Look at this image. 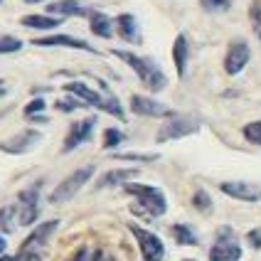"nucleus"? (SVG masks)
<instances>
[{"label": "nucleus", "mask_w": 261, "mask_h": 261, "mask_svg": "<svg viewBox=\"0 0 261 261\" xmlns=\"http://www.w3.org/2000/svg\"><path fill=\"white\" fill-rule=\"evenodd\" d=\"M123 188H126V192L133 195L136 202H138V204H133V212L148 215V217L165 215L168 202H165V195H163L158 188H153V185H138V182H126Z\"/></svg>", "instance_id": "1"}, {"label": "nucleus", "mask_w": 261, "mask_h": 261, "mask_svg": "<svg viewBox=\"0 0 261 261\" xmlns=\"http://www.w3.org/2000/svg\"><path fill=\"white\" fill-rule=\"evenodd\" d=\"M114 55H116L118 59H123L130 69L138 74V79H141V82H143V84L150 89V91H160V89H165L168 79H165V74L160 72V67L155 64V62H153V59L136 57V55L123 52V49H114Z\"/></svg>", "instance_id": "2"}, {"label": "nucleus", "mask_w": 261, "mask_h": 261, "mask_svg": "<svg viewBox=\"0 0 261 261\" xmlns=\"http://www.w3.org/2000/svg\"><path fill=\"white\" fill-rule=\"evenodd\" d=\"M242 259V247L229 227H222L217 232V242L210 249V261H239Z\"/></svg>", "instance_id": "3"}, {"label": "nucleus", "mask_w": 261, "mask_h": 261, "mask_svg": "<svg viewBox=\"0 0 261 261\" xmlns=\"http://www.w3.org/2000/svg\"><path fill=\"white\" fill-rule=\"evenodd\" d=\"M94 175V168L91 165H87V168H82V170H76V173H72L64 182H59L57 185V190L49 195V202H55V204H59V202H67V200H72L74 195L79 192V190L84 188L89 182V177Z\"/></svg>", "instance_id": "4"}, {"label": "nucleus", "mask_w": 261, "mask_h": 261, "mask_svg": "<svg viewBox=\"0 0 261 261\" xmlns=\"http://www.w3.org/2000/svg\"><path fill=\"white\" fill-rule=\"evenodd\" d=\"M197 128H200V121H197V118L177 116V114H173V116L160 126L158 141L163 143V141H173V138H185V136H190V133H195Z\"/></svg>", "instance_id": "5"}, {"label": "nucleus", "mask_w": 261, "mask_h": 261, "mask_svg": "<svg viewBox=\"0 0 261 261\" xmlns=\"http://www.w3.org/2000/svg\"><path fill=\"white\" fill-rule=\"evenodd\" d=\"M55 227H57V222H47L40 229H35L25 239V244H22V249H20L17 261H42V247L47 242V237H49V232H55Z\"/></svg>", "instance_id": "6"}, {"label": "nucleus", "mask_w": 261, "mask_h": 261, "mask_svg": "<svg viewBox=\"0 0 261 261\" xmlns=\"http://www.w3.org/2000/svg\"><path fill=\"white\" fill-rule=\"evenodd\" d=\"M130 232H133V237L138 239V247H141L143 261H163L165 247H163V242H160L155 234L143 229V227H138V224H130Z\"/></svg>", "instance_id": "7"}, {"label": "nucleus", "mask_w": 261, "mask_h": 261, "mask_svg": "<svg viewBox=\"0 0 261 261\" xmlns=\"http://www.w3.org/2000/svg\"><path fill=\"white\" fill-rule=\"evenodd\" d=\"M37 197H40V185H32L30 190H22V192H20V204H17V224L30 227V224L37 219V215H40Z\"/></svg>", "instance_id": "8"}, {"label": "nucleus", "mask_w": 261, "mask_h": 261, "mask_svg": "<svg viewBox=\"0 0 261 261\" xmlns=\"http://www.w3.org/2000/svg\"><path fill=\"white\" fill-rule=\"evenodd\" d=\"M37 141H40V133L28 128V130H20V133L10 136L8 141H3V143H0V150H3V153H10V155H20V153H28Z\"/></svg>", "instance_id": "9"}, {"label": "nucleus", "mask_w": 261, "mask_h": 261, "mask_svg": "<svg viewBox=\"0 0 261 261\" xmlns=\"http://www.w3.org/2000/svg\"><path fill=\"white\" fill-rule=\"evenodd\" d=\"M219 190L224 195H229L234 200H242V202H259L261 200V188L254 182H242V180H234V182H222Z\"/></svg>", "instance_id": "10"}, {"label": "nucleus", "mask_w": 261, "mask_h": 261, "mask_svg": "<svg viewBox=\"0 0 261 261\" xmlns=\"http://www.w3.org/2000/svg\"><path fill=\"white\" fill-rule=\"evenodd\" d=\"M249 57H251V52H249L247 42H242V40L232 42L229 49H227V57H224V69H227V74H232V76L239 74L249 64Z\"/></svg>", "instance_id": "11"}, {"label": "nucleus", "mask_w": 261, "mask_h": 261, "mask_svg": "<svg viewBox=\"0 0 261 261\" xmlns=\"http://www.w3.org/2000/svg\"><path fill=\"white\" fill-rule=\"evenodd\" d=\"M130 109L136 116H173V111L165 103H158L155 99H148V96H130Z\"/></svg>", "instance_id": "12"}, {"label": "nucleus", "mask_w": 261, "mask_h": 261, "mask_svg": "<svg viewBox=\"0 0 261 261\" xmlns=\"http://www.w3.org/2000/svg\"><path fill=\"white\" fill-rule=\"evenodd\" d=\"M64 91L67 94H74V96H79L84 103L89 106H96V109H106V101H109V91H106V96H99L94 89H89L84 82H69V84H64Z\"/></svg>", "instance_id": "13"}, {"label": "nucleus", "mask_w": 261, "mask_h": 261, "mask_svg": "<svg viewBox=\"0 0 261 261\" xmlns=\"http://www.w3.org/2000/svg\"><path fill=\"white\" fill-rule=\"evenodd\" d=\"M94 123H96V118H87V121H79V123H74L72 128H69V136H67V141H64V153H69L74 150L76 145H82L87 141L89 136H91V130H94Z\"/></svg>", "instance_id": "14"}, {"label": "nucleus", "mask_w": 261, "mask_h": 261, "mask_svg": "<svg viewBox=\"0 0 261 261\" xmlns=\"http://www.w3.org/2000/svg\"><path fill=\"white\" fill-rule=\"evenodd\" d=\"M32 44H40V47H72V49H87V52H94V47H91V44H87L84 40H76V37H69V35L35 37Z\"/></svg>", "instance_id": "15"}, {"label": "nucleus", "mask_w": 261, "mask_h": 261, "mask_svg": "<svg viewBox=\"0 0 261 261\" xmlns=\"http://www.w3.org/2000/svg\"><path fill=\"white\" fill-rule=\"evenodd\" d=\"M47 10L49 13H55L57 17H74V15H91L87 5H82V3H76V0H55V3H49L47 5Z\"/></svg>", "instance_id": "16"}, {"label": "nucleus", "mask_w": 261, "mask_h": 261, "mask_svg": "<svg viewBox=\"0 0 261 261\" xmlns=\"http://www.w3.org/2000/svg\"><path fill=\"white\" fill-rule=\"evenodd\" d=\"M116 28H118V35L126 42H133V44L141 42V32H138V25H136V17L133 15H118Z\"/></svg>", "instance_id": "17"}, {"label": "nucleus", "mask_w": 261, "mask_h": 261, "mask_svg": "<svg viewBox=\"0 0 261 261\" xmlns=\"http://www.w3.org/2000/svg\"><path fill=\"white\" fill-rule=\"evenodd\" d=\"M173 59H175V69L180 76H185V69H188V40L185 35H177L173 44Z\"/></svg>", "instance_id": "18"}, {"label": "nucleus", "mask_w": 261, "mask_h": 261, "mask_svg": "<svg viewBox=\"0 0 261 261\" xmlns=\"http://www.w3.org/2000/svg\"><path fill=\"white\" fill-rule=\"evenodd\" d=\"M64 17H49V15H25L22 25L32 30H55L57 25H62Z\"/></svg>", "instance_id": "19"}, {"label": "nucleus", "mask_w": 261, "mask_h": 261, "mask_svg": "<svg viewBox=\"0 0 261 261\" xmlns=\"http://www.w3.org/2000/svg\"><path fill=\"white\" fill-rule=\"evenodd\" d=\"M91 32L109 40V37L114 35V20L103 13H91Z\"/></svg>", "instance_id": "20"}, {"label": "nucleus", "mask_w": 261, "mask_h": 261, "mask_svg": "<svg viewBox=\"0 0 261 261\" xmlns=\"http://www.w3.org/2000/svg\"><path fill=\"white\" fill-rule=\"evenodd\" d=\"M173 237L177 244H185V247L197 244V234L192 232V227H188V224H173Z\"/></svg>", "instance_id": "21"}, {"label": "nucleus", "mask_w": 261, "mask_h": 261, "mask_svg": "<svg viewBox=\"0 0 261 261\" xmlns=\"http://www.w3.org/2000/svg\"><path fill=\"white\" fill-rule=\"evenodd\" d=\"M133 175H138V170H114V173H106L101 180H99V188H109V185H121V182L130 180Z\"/></svg>", "instance_id": "22"}, {"label": "nucleus", "mask_w": 261, "mask_h": 261, "mask_svg": "<svg viewBox=\"0 0 261 261\" xmlns=\"http://www.w3.org/2000/svg\"><path fill=\"white\" fill-rule=\"evenodd\" d=\"M17 210L13 207H5V210H0V229L3 232H13L15 229V222H17V215H15Z\"/></svg>", "instance_id": "23"}, {"label": "nucleus", "mask_w": 261, "mask_h": 261, "mask_svg": "<svg viewBox=\"0 0 261 261\" xmlns=\"http://www.w3.org/2000/svg\"><path fill=\"white\" fill-rule=\"evenodd\" d=\"M242 133H244V138H247L249 143L261 145V121H251V123H247Z\"/></svg>", "instance_id": "24"}, {"label": "nucleus", "mask_w": 261, "mask_h": 261, "mask_svg": "<svg viewBox=\"0 0 261 261\" xmlns=\"http://www.w3.org/2000/svg\"><path fill=\"white\" fill-rule=\"evenodd\" d=\"M200 3H202V8L207 13H222L232 5V0H200Z\"/></svg>", "instance_id": "25"}, {"label": "nucleus", "mask_w": 261, "mask_h": 261, "mask_svg": "<svg viewBox=\"0 0 261 261\" xmlns=\"http://www.w3.org/2000/svg\"><path fill=\"white\" fill-rule=\"evenodd\" d=\"M192 204H195L200 212H207V210L212 207V200H210V195H207L204 190H197V192H195V197H192Z\"/></svg>", "instance_id": "26"}, {"label": "nucleus", "mask_w": 261, "mask_h": 261, "mask_svg": "<svg viewBox=\"0 0 261 261\" xmlns=\"http://www.w3.org/2000/svg\"><path fill=\"white\" fill-rule=\"evenodd\" d=\"M123 141V133L116 128H106V133H103V148H114V145H118Z\"/></svg>", "instance_id": "27"}, {"label": "nucleus", "mask_w": 261, "mask_h": 261, "mask_svg": "<svg viewBox=\"0 0 261 261\" xmlns=\"http://www.w3.org/2000/svg\"><path fill=\"white\" fill-rule=\"evenodd\" d=\"M249 15H251V25H254V32L259 35V40H261V0H256V3L251 5Z\"/></svg>", "instance_id": "28"}, {"label": "nucleus", "mask_w": 261, "mask_h": 261, "mask_svg": "<svg viewBox=\"0 0 261 261\" xmlns=\"http://www.w3.org/2000/svg\"><path fill=\"white\" fill-rule=\"evenodd\" d=\"M22 47L20 40H15V37H0V55H8V52H17Z\"/></svg>", "instance_id": "29"}, {"label": "nucleus", "mask_w": 261, "mask_h": 261, "mask_svg": "<svg viewBox=\"0 0 261 261\" xmlns=\"http://www.w3.org/2000/svg\"><path fill=\"white\" fill-rule=\"evenodd\" d=\"M114 158H121V160H143V163H150V160H155L158 155H141V153H118Z\"/></svg>", "instance_id": "30"}, {"label": "nucleus", "mask_w": 261, "mask_h": 261, "mask_svg": "<svg viewBox=\"0 0 261 261\" xmlns=\"http://www.w3.org/2000/svg\"><path fill=\"white\" fill-rule=\"evenodd\" d=\"M44 109V99H35V101H30L25 106V116H32V114H37V111H42Z\"/></svg>", "instance_id": "31"}, {"label": "nucleus", "mask_w": 261, "mask_h": 261, "mask_svg": "<svg viewBox=\"0 0 261 261\" xmlns=\"http://www.w3.org/2000/svg\"><path fill=\"white\" fill-rule=\"evenodd\" d=\"M247 239H249V244H251L254 249L261 247V232H259V229H251V232L247 234Z\"/></svg>", "instance_id": "32"}, {"label": "nucleus", "mask_w": 261, "mask_h": 261, "mask_svg": "<svg viewBox=\"0 0 261 261\" xmlns=\"http://www.w3.org/2000/svg\"><path fill=\"white\" fill-rule=\"evenodd\" d=\"M69 261H87V249H79V251H76Z\"/></svg>", "instance_id": "33"}, {"label": "nucleus", "mask_w": 261, "mask_h": 261, "mask_svg": "<svg viewBox=\"0 0 261 261\" xmlns=\"http://www.w3.org/2000/svg\"><path fill=\"white\" fill-rule=\"evenodd\" d=\"M91 261H114V259H111V256H103L101 251H96V254H94V259H91Z\"/></svg>", "instance_id": "34"}, {"label": "nucleus", "mask_w": 261, "mask_h": 261, "mask_svg": "<svg viewBox=\"0 0 261 261\" xmlns=\"http://www.w3.org/2000/svg\"><path fill=\"white\" fill-rule=\"evenodd\" d=\"M3 249H5V239L0 237V254H3Z\"/></svg>", "instance_id": "35"}, {"label": "nucleus", "mask_w": 261, "mask_h": 261, "mask_svg": "<svg viewBox=\"0 0 261 261\" xmlns=\"http://www.w3.org/2000/svg\"><path fill=\"white\" fill-rule=\"evenodd\" d=\"M25 3H40V0H25Z\"/></svg>", "instance_id": "36"}, {"label": "nucleus", "mask_w": 261, "mask_h": 261, "mask_svg": "<svg viewBox=\"0 0 261 261\" xmlns=\"http://www.w3.org/2000/svg\"><path fill=\"white\" fill-rule=\"evenodd\" d=\"M185 261H192V259H185Z\"/></svg>", "instance_id": "37"}, {"label": "nucleus", "mask_w": 261, "mask_h": 261, "mask_svg": "<svg viewBox=\"0 0 261 261\" xmlns=\"http://www.w3.org/2000/svg\"><path fill=\"white\" fill-rule=\"evenodd\" d=\"M0 91H3V89H0Z\"/></svg>", "instance_id": "38"}]
</instances>
